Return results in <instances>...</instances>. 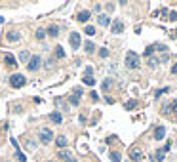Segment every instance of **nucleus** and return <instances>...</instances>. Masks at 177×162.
Masks as SVG:
<instances>
[{
	"instance_id": "nucleus-30",
	"label": "nucleus",
	"mask_w": 177,
	"mask_h": 162,
	"mask_svg": "<svg viewBox=\"0 0 177 162\" xmlns=\"http://www.w3.org/2000/svg\"><path fill=\"white\" fill-rule=\"evenodd\" d=\"M15 154H17V158H19V162H27V158H25V154H23V153H21L19 149L15 151Z\"/></svg>"
},
{
	"instance_id": "nucleus-10",
	"label": "nucleus",
	"mask_w": 177,
	"mask_h": 162,
	"mask_svg": "<svg viewBox=\"0 0 177 162\" xmlns=\"http://www.w3.org/2000/svg\"><path fill=\"white\" fill-rule=\"evenodd\" d=\"M97 23H99L101 27H109V25H111V17L103 13V15H99V17H97Z\"/></svg>"
},
{
	"instance_id": "nucleus-15",
	"label": "nucleus",
	"mask_w": 177,
	"mask_h": 162,
	"mask_svg": "<svg viewBox=\"0 0 177 162\" xmlns=\"http://www.w3.org/2000/svg\"><path fill=\"white\" fill-rule=\"evenodd\" d=\"M90 15H91V12H88V10H84V12H80V13L76 15V19H78V21H82V23H86V21L90 19Z\"/></svg>"
},
{
	"instance_id": "nucleus-1",
	"label": "nucleus",
	"mask_w": 177,
	"mask_h": 162,
	"mask_svg": "<svg viewBox=\"0 0 177 162\" xmlns=\"http://www.w3.org/2000/svg\"><path fill=\"white\" fill-rule=\"evenodd\" d=\"M126 67L128 69H139L141 67V59L135 52H128L126 54Z\"/></svg>"
},
{
	"instance_id": "nucleus-36",
	"label": "nucleus",
	"mask_w": 177,
	"mask_h": 162,
	"mask_svg": "<svg viewBox=\"0 0 177 162\" xmlns=\"http://www.w3.org/2000/svg\"><path fill=\"white\" fill-rule=\"evenodd\" d=\"M168 17H169V19H171V21H177V12H171V13H169V15H168Z\"/></svg>"
},
{
	"instance_id": "nucleus-6",
	"label": "nucleus",
	"mask_w": 177,
	"mask_h": 162,
	"mask_svg": "<svg viewBox=\"0 0 177 162\" xmlns=\"http://www.w3.org/2000/svg\"><path fill=\"white\" fill-rule=\"evenodd\" d=\"M141 158H143V149H139V147L130 149V160L132 162H139Z\"/></svg>"
},
{
	"instance_id": "nucleus-39",
	"label": "nucleus",
	"mask_w": 177,
	"mask_h": 162,
	"mask_svg": "<svg viewBox=\"0 0 177 162\" xmlns=\"http://www.w3.org/2000/svg\"><path fill=\"white\" fill-rule=\"evenodd\" d=\"M171 73H173V75H177V63H175V65L171 67Z\"/></svg>"
},
{
	"instance_id": "nucleus-8",
	"label": "nucleus",
	"mask_w": 177,
	"mask_h": 162,
	"mask_svg": "<svg viewBox=\"0 0 177 162\" xmlns=\"http://www.w3.org/2000/svg\"><path fill=\"white\" fill-rule=\"evenodd\" d=\"M111 31H112V34H120V33L124 31V23H122L120 19H116V21L112 23V27H111Z\"/></svg>"
},
{
	"instance_id": "nucleus-40",
	"label": "nucleus",
	"mask_w": 177,
	"mask_h": 162,
	"mask_svg": "<svg viewBox=\"0 0 177 162\" xmlns=\"http://www.w3.org/2000/svg\"><path fill=\"white\" fill-rule=\"evenodd\" d=\"M67 162H78V160H74V158H70V160H67Z\"/></svg>"
},
{
	"instance_id": "nucleus-16",
	"label": "nucleus",
	"mask_w": 177,
	"mask_h": 162,
	"mask_svg": "<svg viewBox=\"0 0 177 162\" xmlns=\"http://www.w3.org/2000/svg\"><path fill=\"white\" fill-rule=\"evenodd\" d=\"M59 158L65 160V162L70 160V151H69V149H61V151H59Z\"/></svg>"
},
{
	"instance_id": "nucleus-28",
	"label": "nucleus",
	"mask_w": 177,
	"mask_h": 162,
	"mask_svg": "<svg viewBox=\"0 0 177 162\" xmlns=\"http://www.w3.org/2000/svg\"><path fill=\"white\" fill-rule=\"evenodd\" d=\"M84 31H86V34H90V36H93V34H95V27H91V25L84 27Z\"/></svg>"
},
{
	"instance_id": "nucleus-12",
	"label": "nucleus",
	"mask_w": 177,
	"mask_h": 162,
	"mask_svg": "<svg viewBox=\"0 0 177 162\" xmlns=\"http://www.w3.org/2000/svg\"><path fill=\"white\" fill-rule=\"evenodd\" d=\"M164 112H169V111H173V112H177V99H173V101H169V105H164V109H162Z\"/></svg>"
},
{
	"instance_id": "nucleus-9",
	"label": "nucleus",
	"mask_w": 177,
	"mask_h": 162,
	"mask_svg": "<svg viewBox=\"0 0 177 162\" xmlns=\"http://www.w3.org/2000/svg\"><path fill=\"white\" fill-rule=\"evenodd\" d=\"M6 38H8V42H10V44H17V42L21 40V34H19V33H15V31H10Z\"/></svg>"
},
{
	"instance_id": "nucleus-25",
	"label": "nucleus",
	"mask_w": 177,
	"mask_h": 162,
	"mask_svg": "<svg viewBox=\"0 0 177 162\" xmlns=\"http://www.w3.org/2000/svg\"><path fill=\"white\" fill-rule=\"evenodd\" d=\"M25 147H27L29 151H33V149H36V141L34 139H27L25 141Z\"/></svg>"
},
{
	"instance_id": "nucleus-20",
	"label": "nucleus",
	"mask_w": 177,
	"mask_h": 162,
	"mask_svg": "<svg viewBox=\"0 0 177 162\" xmlns=\"http://www.w3.org/2000/svg\"><path fill=\"white\" fill-rule=\"evenodd\" d=\"M4 59H6V63H8V65H12V67H13V65H17V61H15V57H13L12 54H6V55H4Z\"/></svg>"
},
{
	"instance_id": "nucleus-22",
	"label": "nucleus",
	"mask_w": 177,
	"mask_h": 162,
	"mask_svg": "<svg viewBox=\"0 0 177 162\" xmlns=\"http://www.w3.org/2000/svg\"><path fill=\"white\" fill-rule=\"evenodd\" d=\"M34 36H36V40H44V38H46V31H44V29H36Z\"/></svg>"
},
{
	"instance_id": "nucleus-19",
	"label": "nucleus",
	"mask_w": 177,
	"mask_h": 162,
	"mask_svg": "<svg viewBox=\"0 0 177 162\" xmlns=\"http://www.w3.org/2000/svg\"><path fill=\"white\" fill-rule=\"evenodd\" d=\"M84 50H86L88 54H93V52H95V44H93V42H86V44H84Z\"/></svg>"
},
{
	"instance_id": "nucleus-11",
	"label": "nucleus",
	"mask_w": 177,
	"mask_h": 162,
	"mask_svg": "<svg viewBox=\"0 0 177 162\" xmlns=\"http://www.w3.org/2000/svg\"><path fill=\"white\" fill-rule=\"evenodd\" d=\"M67 143H69V139H67L65 135H57V137H55V145H57L59 149H65Z\"/></svg>"
},
{
	"instance_id": "nucleus-43",
	"label": "nucleus",
	"mask_w": 177,
	"mask_h": 162,
	"mask_svg": "<svg viewBox=\"0 0 177 162\" xmlns=\"http://www.w3.org/2000/svg\"><path fill=\"white\" fill-rule=\"evenodd\" d=\"M128 162H132V160H128Z\"/></svg>"
},
{
	"instance_id": "nucleus-3",
	"label": "nucleus",
	"mask_w": 177,
	"mask_h": 162,
	"mask_svg": "<svg viewBox=\"0 0 177 162\" xmlns=\"http://www.w3.org/2000/svg\"><path fill=\"white\" fill-rule=\"evenodd\" d=\"M40 67H42V57L40 55H31V61L27 63V69L31 73H34V71H38Z\"/></svg>"
},
{
	"instance_id": "nucleus-37",
	"label": "nucleus",
	"mask_w": 177,
	"mask_h": 162,
	"mask_svg": "<svg viewBox=\"0 0 177 162\" xmlns=\"http://www.w3.org/2000/svg\"><path fill=\"white\" fill-rule=\"evenodd\" d=\"M74 96L80 97V96H82V88H74Z\"/></svg>"
},
{
	"instance_id": "nucleus-7",
	"label": "nucleus",
	"mask_w": 177,
	"mask_h": 162,
	"mask_svg": "<svg viewBox=\"0 0 177 162\" xmlns=\"http://www.w3.org/2000/svg\"><path fill=\"white\" fill-rule=\"evenodd\" d=\"M164 137H166V128L164 126H156L154 128V139L156 141H162Z\"/></svg>"
},
{
	"instance_id": "nucleus-14",
	"label": "nucleus",
	"mask_w": 177,
	"mask_h": 162,
	"mask_svg": "<svg viewBox=\"0 0 177 162\" xmlns=\"http://www.w3.org/2000/svg\"><path fill=\"white\" fill-rule=\"evenodd\" d=\"M46 33H48V34H49V36H54V38H55V36H57V34H59V25H49V27H48V31H46Z\"/></svg>"
},
{
	"instance_id": "nucleus-35",
	"label": "nucleus",
	"mask_w": 177,
	"mask_h": 162,
	"mask_svg": "<svg viewBox=\"0 0 177 162\" xmlns=\"http://www.w3.org/2000/svg\"><path fill=\"white\" fill-rule=\"evenodd\" d=\"M148 65H150V67H156V65H158V59H156V57H153V59H148Z\"/></svg>"
},
{
	"instance_id": "nucleus-26",
	"label": "nucleus",
	"mask_w": 177,
	"mask_h": 162,
	"mask_svg": "<svg viewBox=\"0 0 177 162\" xmlns=\"http://www.w3.org/2000/svg\"><path fill=\"white\" fill-rule=\"evenodd\" d=\"M69 103H70V105H80V97H78V96H74V94H72V96L69 97Z\"/></svg>"
},
{
	"instance_id": "nucleus-18",
	"label": "nucleus",
	"mask_w": 177,
	"mask_h": 162,
	"mask_svg": "<svg viewBox=\"0 0 177 162\" xmlns=\"http://www.w3.org/2000/svg\"><path fill=\"white\" fill-rule=\"evenodd\" d=\"M19 61H21V63H29V61H31L29 52H21V54H19Z\"/></svg>"
},
{
	"instance_id": "nucleus-17",
	"label": "nucleus",
	"mask_w": 177,
	"mask_h": 162,
	"mask_svg": "<svg viewBox=\"0 0 177 162\" xmlns=\"http://www.w3.org/2000/svg\"><path fill=\"white\" fill-rule=\"evenodd\" d=\"M112 84H114V80H112V78H105V80H103V84H101V88H103L105 91H109Z\"/></svg>"
},
{
	"instance_id": "nucleus-21",
	"label": "nucleus",
	"mask_w": 177,
	"mask_h": 162,
	"mask_svg": "<svg viewBox=\"0 0 177 162\" xmlns=\"http://www.w3.org/2000/svg\"><path fill=\"white\" fill-rule=\"evenodd\" d=\"M124 107H126V109H128V111H133V109H137V101H135V99H130V101H128V103H126Z\"/></svg>"
},
{
	"instance_id": "nucleus-29",
	"label": "nucleus",
	"mask_w": 177,
	"mask_h": 162,
	"mask_svg": "<svg viewBox=\"0 0 177 162\" xmlns=\"http://www.w3.org/2000/svg\"><path fill=\"white\" fill-rule=\"evenodd\" d=\"M84 84H86V86H93V84H95L93 76H84Z\"/></svg>"
},
{
	"instance_id": "nucleus-5",
	"label": "nucleus",
	"mask_w": 177,
	"mask_h": 162,
	"mask_svg": "<svg viewBox=\"0 0 177 162\" xmlns=\"http://www.w3.org/2000/svg\"><path fill=\"white\" fill-rule=\"evenodd\" d=\"M69 42H70V48H72V50H78V48H80V44H82L80 34H78V33H70Z\"/></svg>"
},
{
	"instance_id": "nucleus-32",
	"label": "nucleus",
	"mask_w": 177,
	"mask_h": 162,
	"mask_svg": "<svg viewBox=\"0 0 177 162\" xmlns=\"http://www.w3.org/2000/svg\"><path fill=\"white\" fill-rule=\"evenodd\" d=\"M166 91H169V88H162V90H158V91H156V94H154V97L158 99V97H160L162 94H166Z\"/></svg>"
},
{
	"instance_id": "nucleus-31",
	"label": "nucleus",
	"mask_w": 177,
	"mask_h": 162,
	"mask_svg": "<svg viewBox=\"0 0 177 162\" xmlns=\"http://www.w3.org/2000/svg\"><path fill=\"white\" fill-rule=\"evenodd\" d=\"M99 57H109V50L107 48H101L99 50Z\"/></svg>"
},
{
	"instance_id": "nucleus-2",
	"label": "nucleus",
	"mask_w": 177,
	"mask_h": 162,
	"mask_svg": "<svg viewBox=\"0 0 177 162\" xmlns=\"http://www.w3.org/2000/svg\"><path fill=\"white\" fill-rule=\"evenodd\" d=\"M10 84H12L13 88H23L25 84H27V78H25L23 75H19V73H15V75L10 76Z\"/></svg>"
},
{
	"instance_id": "nucleus-24",
	"label": "nucleus",
	"mask_w": 177,
	"mask_h": 162,
	"mask_svg": "<svg viewBox=\"0 0 177 162\" xmlns=\"http://www.w3.org/2000/svg\"><path fill=\"white\" fill-rule=\"evenodd\" d=\"M154 50H156V44H150L148 48L145 50V57H150V55H153V52H154Z\"/></svg>"
},
{
	"instance_id": "nucleus-4",
	"label": "nucleus",
	"mask_w": 177,
	"mask_h": 162,
	"mask_svg": "<svg viewBox=\"0 0 177 162\" xmlns=\"http://www.w3.org/2000/svg\"><path fill=\"white\" fill-rule=\"evenodd\" d=\"M38 137H40V141H42L44 145H48L49 141L54 139V132H52V130H48V128H42L40 133H38Z\"/></svg>"
},
{
	"instance_id": "nucleus-41",
	"label": "nucleus",
	"mask_w": 177,
	"mask_h": 162,
	"mask_svg": "<svg viewBox=\"0 0 177 162\" xmlns=\"http://www.w3.org/2000/svg\"><path fill=\"white\" fill-rule=\"evenodd\" d=\"M175 36H177V31H175Z\"/></svg>"
},
{
	"instance_id": "nucleus-44",
	"label": "nucleus",
	"mask_w": 177,
	"mask_h": 162,
	"mask_svg": "<svg viewBox=\"0 0 177 162\" xmlns=\"http://www.w3.org/2000/svg\"><path fill=\"white\" fill-rule=\"evenodd\" d=\"M6 162H8V160H6Z\"/></svg>"
},
{
	"instance_id": "nucleus-38",
	"label": "nucleus",
	"mask_w": 177,
	"mask_h": 162,
	"mask_svg": "<svg viewBox=\"0 0 177 162\" xmlns=\"http://www.w3.org/2000/svg\"><path fill=\"white\" fill-rule=\"evenodd\" d=\"M91 73H93V69L91 67H86V76H91Z\"/></svg>"
},
{
	"instance_id": "nucleus-23",
	"label": "nucleus",
	"mask_w": 177,
	"mask_h": 162,
	"mask_svg": "<svg viewBox=\"0 0 177 162\" xmlns=\"http://www.w3.org/2000/svg\"><path fill=\"white\" fill-rule=\"evenodd\" d=\"M109 156H111V160H112V162H122V156H120V153H116V151H112Z\"/></svg>"
},
{
	"instance_id": "nucleus-13",
	"label": "nucleus",
	"mask_w": 177,
	"mask_h": 162,
	"mask_svg": "<svg viewBox=\"0 0 177 162\" xmlns=\"http://www.w3.org/2000/svg\"><path fill=\"white\" fill-rule=\"evenodd\" d=\"M49 120H52L54 124H61V122H63L61 112H52V114H49Z\"/></svg>"
},
{
	"instance_id": "nucleus-27",
	"label": "nucleus",
	"mask_w": 177,
	"mask_h": 162,
	"mask_svg": "<svg viewBox=\"0 0 177 162\" xmlns=\"http://www.w3.org/2000/svg\"><path fill=\"white\" fill-rule=\"evenodd\" d=\"M55 57H57V59H61V57H65V50L61 48V46H57V48H55Z\"/></svg>"
},
{
	"instance_id": "nucleus-42",
	"label": "nucleus",
	"mask_w": 177,
	"mask_h": 162,
	"mask_svg": "<svg viewBox=\"0 0 177 162\" xmlns=\"http://www.w3.org/2000/svg\"><path fill=\"white\" fill-rule=\"evenodd\" d=\"M49 162H54V160H49Z\"/></svg>"
},
{
	"instance_id": "nucleus-33",
	"label": "nucleus",
	"mask_w": 177,
	"mask_h": 162,
	"mask_svg": "<svg viewBox=\"0 0 177 162\" xmlns=\"http://www.w3.org/2000/svg\"><path fill=\"white\" fill-rule=\"evenodd\" d=\"M164 156H166V151H164V149L156 153V158H158V160H164Z\"/></svg>"
},
{
	"instance_id": "nucleus-34",
	"label": "nucleus",
	"mask_w": 177,
	"mask_h": 162,
	"mask_svg": "<svg viewBox=\"0 0 177 162\" xmlns=\"http://www.w3.org/2000/svg\"><path fill=\"white\" fill-rule=\"evenodd\" d=\"M44 65H46L48 69H52V67L55 65V61H54V59H46V63H44Z\"/></svg>"
}]
</instances>
